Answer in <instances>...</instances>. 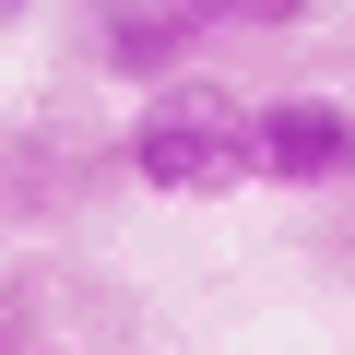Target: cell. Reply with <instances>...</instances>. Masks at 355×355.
I'll return each mask as SVG.
<instances>
[{
    "label": "cell",
    "instance_id": "6da1fadb",
    "mask_svg": "<svg viewBox=\"0 0 355 355\" xmlns=\"http://www.w3.org/2000/svg\"><path fill=\"white\" fill-rule=\"evenodd\" d=\"M119 166L142 178L154 202H225L261 178V107H237L214 71H166L130 130H119Z\"/></svg>",
    "mask_w": 355,
    "mask_h": 355
},
{
    "label": "cell",
    "instance_id": "7a4b0ae2",
    "mask_svg": "<svg viewBox=\"0 0 355 355\" xmlns=\"http://www.w3.org/2000/svg\"><path fill=\"white\" fill-rule=\"evenodd\" d=\"M261 190H355L343 95H261Z\"/></svg>",
    "mask_w": 355,
    "mask_h": 355
},
{
    "label": "cell",
    "instance_id": "3957f363",
    "mask_svg": "<svg viewBox=\"0 0 355 355\" xmlns=\"http://www.w3.org/2000/svg\"><path fill=\"white\" fill-rule=\"evenodd\" d=\"M190 48H202V36L178 24L166 0H95V60H107L130 95H154L166 71H190Z\"/></svg>",
    "mask_w": 355,
    "mask_h": 355
},
{
    "label": "cell",
    "instance_id": "277c9868",
    "mask_svg": "<svg viewBox=\"0 0 355 355\" xmlns=\"http://www.w3.org/2000/svg\"><path fill=\"white\" fill-rule=\"evenodd\" d=\"M308 12H320V0H225V36H284Z\"/></svg>",
    "mask_w": 355,
    "mask_h": 355
},
{
    "label": "cell",
    "instance_id": "5b68a950",
    "mask_svg": "<svg viewBox=\"0 0 355 355\" xmlns=\"http://www.w3.org/2000/svg\"><path fill=\"white\" fill-rule=\"evenodd\" d=\"M166 12L190 24V36H225V0H166Z\"/></svg>",
    "mask_w": 355,
    "mask_h": 355
}]
</instances>
